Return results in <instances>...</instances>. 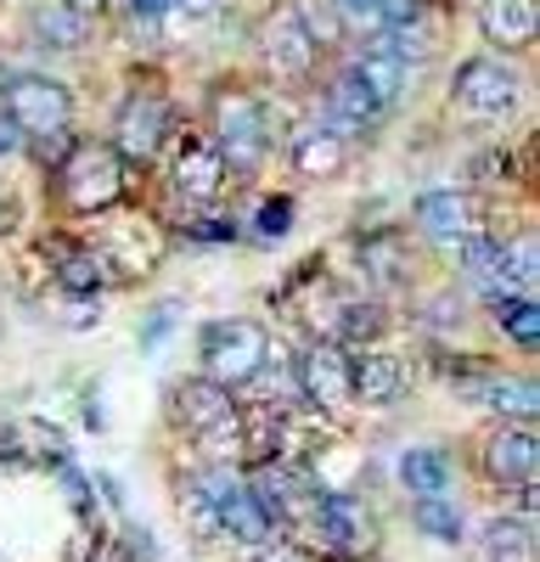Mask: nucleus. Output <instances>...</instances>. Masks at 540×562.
I'll use <instances>...</instances> for the list:
<instances>
[{
    "mask_svg": "<svg viewBox=\"0 0 540 562\" xmlns=\"http://www.w3.org/2000/svg\"><path fill=\"white\" fill-rule=\"evenodd\" d=\"M169 416H175L180 434H192L198 445H209V450H220V456L243 450V405H237L232 389H220V383H209V378L175 383Z\"/></svg>",
    "mask_w": 540,
    "mask_h": 562,
    "instance_id": "nucleus-1",
    "label": "nucleus"
},
{
    "mask_svg": "<svg viewBox=\"0 0 540 562\" xmlns=\"http://www.w3.org/2000/svg\"><path fill=\"white\" fill-rule=\"evenodd\" d=\"M462 270H468V288L495 310V304H507L518 299L529 281H535V243L518 237V243H502V237H473L462 243Z\"/></svg>",
    "mask_w": 540,
    "mask_h": 562,
    "instance_id": "nucleus-2",
    "label": "nucleus"
},
{
    "mask_svg": "<svg viewBox=\"0 0 540 562\" xmlns=\"http://www.w3.org/2000/svg\"><path fill=\"white\" fill-rule=\"evenodd\" d=\"M57 192L74 214H102L124 198V158L108 140H74L57 169Z\"/></svg>",
    "mask_w": 540,
    "mask_h": 562,
    "instance_id": "nucleus-3",
    "label": "nucleus"
},
{
    "mask_svg": "<svg viewBox=\"0 0 540 562\" xmlns=\"http://www.w3.org/2000/svg\"><path fill=\"white\" fill-rule=\"evenodd\" d=\"M198 360H203L209 383L243 389V383H254L265 371L270 338H265V326H254V321H209L203 338H198Z\"/></svg>",
    "mask_w": 540,
    "mask_h": 562,
    "instance_id": "nucleus-4",
    "label": "nucleus"
},
{
    "mask_svg": "<svg viewBox=\"0 0 540 562\" xmlns=\"http://www.w3.org/2000/svg\"><path fill=\"white\" fill-rule=\"evenodd\" d=\"M0 113L29 140H63L74 119V97H68V85L45 79V74H18L0 85Z\"/></svg>",
    "mask_w": 540,
    "mask_h": 562,
    "instance_id": "nucleus-5",
    "label": "nucleus"
},
{
    "mask_svg": "<svg viewBox=\"0 0 540 562\" xmlns=\"http://www.w3.org/2000/svg\"><path fill=\"white\" fill-rule=\"evenodd\" d=\"M214 153L225 158V169H259L265 153H270V124H265V108L243 90H225L214 102Z\"/></svg>",
    "mask_w": 540,
    "mask_h": 562,
    "instance_id": "nucleus-6",
    "label": "nucleus"
},
{
    "mask_svg": "<svg viewBox=\"0 0 540 562\" xmlns=\"http://www.w3.org/2000/svg\"><path fill=\"white\" fill-rule=\"evenodd\" d=\"M299 400L315 405L322 416H338L355 405V360L338 349V344H315L304 360H299Z\"/></svg>",
    "mask_w": 540,
    "mask_h": 562,
    "instance_id": "nucleus-7",
    "label": "nucleus"
},
{
    "mask_svg": "<svg viewBox=\"0 0 540 562\" xmlns=\"http://www.w3.org/2000/svg\"><path fill=\"white\" fill-rule=\"evenodd\" d=\"M164 135H169V102L158 97V90H135V97L119 108V124H113L108 147L124 164H147V158H158Z\"/></svg>",
    "mask_w": 540,
    "mask_h": 562,
    "instance_id": "nucleus-8",
    "label": "nucleus"
},
{
    "mask_svg": "<svg viewBox=\"0 0 540 562\" xmlns=\"http://www.w3.org/2000/svg\"><path fill=\"white\" fill-rule=\"evenodd\" d=\"M540 473V439H535V422H507L484 439V479L502 484V490H529Z\"/></svg>",
    "mask_w": 540,
    "mask_h": 562,
    "instance_id": "nucleus-9",
    "label": "nucleus"
},
{
    "mask_svg": "<svg viewBox=\"0 0 540 562\" xmlns=\"http://www.w3.org/2000/svg\"><path fill=\"white\" fill-rule=\"evenodd\" d=\"M310 524H315V535H322V546L338 551V557H367L372 540H378L367 506H360L355 495H327L322 490L310 501Z\"/></svg>",
    "mask_w": 540,
    "mask_h": 562,
    "instance_id": "nucleus-10",
    "label": "nucleus"
},
{
    "mask_svg": "<svg viewBox=\"0 0 540 562\" xmlns=\"http://www.w3.org/2000/svg\"><path fill=\"white\" fill-rule=\"evenodd\" d=\"M457 108L473 119H507L518 108V79L507 63L495 57H473L457 68Z\"/></svg>",
    "mask_w": 540,
    "mask_h": 562,
    "instance_id": "nucleus-11",
    "label": "nucleus"
},
{
    "mask_svg": "<svg viewBox=\"0 0 540 562\" xmlns=\"http://www.w3.org/2000/svg\"><path fill=\"white\" fill-rule=\"evenodd\" d=\"M259 52H265V63L277 68L282 79H304V74L315 68V40L304 34V23L293 18V7H282V12H270V18H265V29H259Z\"/></svg>",
    "mask_w": 540,
    "mask_h": 562,
    "instance_id": "nucleus-12",
    "label": "nucleus"
},
{
    "mask_svg": "<svg viewBox=\"0 0 540 562\" xmlns=\"http://www.w3.org/2000/svg\"><path fill=\"white\" fill-rule=\"evenodd\" d=\"M462 394L490 405L495 416H518V422H535V411H540L535 383L518 378V371H495V366H479L473 378H462Z\"/></svg>",
    "mask_w": 540,
    "mask_h": 562,
    "instance_id": "nucleus-13",
    "label": "nucleus"
},
{
    "mask_svg": "<svg viewBox=\"0 0 540 562\" xmlns=\"http://www.w3.org/2000/svg\"><path fill=\"white\" fill-rule=\"evenodd\" d=\"M225 158L214 153V140H192V147H180L175 158V192L192 198V203H214L220 186H225Z\"/></svg>",
    "mask_w": 540,
    "mask_h": 562,
    "instance_id": "nucleus-14",
    "label": "nucleus"
},
{
    "mask_svg": "<svg viewBox=\"0 0 540 562\" xmlns=\"http://www.w3.org/2000/svg\"><path fill=\"white\" fill-rule=\"evenodd\" d=\"M383 119V108L360 90V79L344 68L338 79H333V90H327V130L338 135V140H349V135H367L372 124Z\"/></svg>",
    "mask_w": 540,
    "mask_h": 562,
    "instance_id": "nucleus-15",
    "label": "nucleus"
},
{
    "mask_svg": "<svg viewBox=\"0 0 540 562\" xmlns=\"http://www.w3.org/2000/svg\"><path fill=\"white\" fill-rule=\"evenodd\" d=\"M417 225L428 243H468L473 237V203L462 192H423L417 198Z\"/></svg>",
    "mask_w": 540,
    "mask_h": 562,
    "instance_id": "nucleus-16",
    "label": "nucleus"
},
{
    "mask_svg": "<svg viewBox=\"0 0 540 562\" xmlns=\"http://www.w3.org/2000/svg\"><path fill=\"white\" fill-rule=\"evenodd\" d=\"M232 484H237V467H203V473H192V484L180 490L187 518H192L198 535H220V501H225Z\"/></svg>",
    "mask_w": 540,
    "mask_h": 562,
    "instance_id": "nucleus-17",
    "label": "nucleus"
},
{
    "mask_svg": "<svg viewBox=\"0 0 540 562\" xmlns=\"http://www.w3.org/2000/svg\"><path fill=\"white\" fill-rule=\"evenodd\" d=\"M349 74L360 79V90H367V97H372L383 113L405 97V63H400L394 52H383V45H367V52L349 63Z\"/></svg>",
    "mask_w": 540,
    "mask_h": 562,
    "instance_id": "nucleus-18",
    "label": "nucleus"
},
{
    "mask_svg": "<svg viewBox=\"0 0 540 562\" xmlns=\"http://www.w3.org/2000/svg\"><path fill=\"white\" fill-rule=\"evenodd\" d=\"M400 484L412 490L417 501H428V495H445L450 490V479H457V467H450V456L439 450V445H417V450H405L400 456Z\"/></svg>",
    "mask_w": 540,
    "mask_h": 562,
    "instance_id": "nucleus-19",
    "label": "nucleus"
},
{
    "mask_svg": "<svg viewBox=\"0 0 540 562\" xmlns=\"http://www.w3.org/2000/svg\"><path fill=\"white\" fill-rule=\"evenodd\" d=\"M479 29L490 45H529L535 40V0H479Z\"/></svg>",
    "mask_w": 540,
    "mask_h": 562,
    "instance_id": "nucleus-20",
    "label": "nucleus"
},
{
    "mask_svg": "<svg viewBox=\"0 0 540 562\" xmlns=\"http://www.w3.org/2000/svg\"><path fill=\"white\" fill-rule=\"evenodd\" d=\"M270 529H277V524L265 518V506H259V501L248 495V484L237 479L232 490H225V501H220V535H237L243 546H265Z\"/></svg>",
    "mask_w": 540,
    "mask_h": 562,
    "instance_id": "nucleus-21",
    "label": "nucleus"
},
{
    "mask_svg": "<svg viewBox=\"0 0 540 562\" xmlns=\"http://www.w3.org/2000/svg\"><path fill=\"white\" fill-rule=\"evenodd\" d=\"M405 389H412V378H405V366H400L394 355H367V360H355V400L394 405Z\"/></svg>",
    "mask_w": 540,
    "mask_h": 562,
    "instance_id": "nucleus-22",
    "label": "nucleus"
},
{
    "mask_svg": "<svg viewBox=\"0 0 540 562\" xmlns=\"http://www.w3.org/2000/svg\"><path fill=\"white\" fill-rule=\"evenodd\" d=\"M52 259H57V288L74 293V299H90V293H102L108 281H113L108 259L90 254V248H63V254H52Z\"/></svg>",
    "mask_w": 540,
    "mask_h": 562,
    "instance_id": "nucleus-23",
    "label": "nucleus"
},
{
    "mask_svg": "<svg viewBox=\"0 0 540 562\" xmlns=\"http://www.w3.org/2000/svg\"><path fill=\"white\" fill-rule=\"evenodd\" d=\"M333 333L338 338H327V344H372L378 333H383V304H372V299H338L333 304Z\"/></svg>",
    "mask_w": 540,
    "mask_h": 562,
    "instance_id": "nucleus-24",
    "label": "nucleus"
},
{
    "mask_svg": "<svg viewBox=\"0 0 540 562\" xmlns=\"http://www.w3.org/2000/svg\"><path fill=\"white\" fill-rule=\"evenodd\" d=\"M293 164H299V175H338L344 169V140L327 130V124H315V130H304L299 140H293Z\"/></svg>",
    "mask_w": 540,
    "mask_h": 562,
    "instance_id": "nucleus-25",
    "label": "nucleus"
},
{
    "mask_svg": "<svg viewBox=\"0 0 540 562\" xmlns=\"http://www.w3.org/2000/svg\"><path fill=\"white\" fill-rule=\"evenodd\" d=\"M90 34V18L57 7V0H45V7H34V40L52 45V52H74V45H85Z\"/></svg>",
    "mask_w": 540,
    "mask_h": 562,
    "instance_id": "nucleus-26",
    "label": "nucleus"
},
{
    "mask_svg": "<svg viewBox=\"0 0 540 562\" xmlns=\"http://www.w3.org/2000/svg\"><path fill=\"white\" fill-rule=\"evenodd\" d=\"M484 546H490L495 562H529L535 557V529H529V518H495L484 529Z\"/></svg>",
    "mask_w": 540,
    "mask_h": 562,
    "instance_id": "nucleus-27",
    "label": "nucleus"
},
{
    "mask_svg": "<svg viewBox=\"0 0 540 562\" xmlns=\"http://www.w3.org/2000/svg\"><path fill=\"white\" fill-rule=\"evenodd\" d=\"M495 321H502V333H507L518 349H535V344H540V310H535L529 293H518V299H507V304H495Z\"/></svg>",
    "mask_w": 540,
    "mask_h": 562,
    "instance_id": "nucleus-28",
    "label": "nucleus"
},
{
    "mask_svg": "<svg viewBox=\"0 0 540 562\" xmlns=\"http://www.w3.org/2000/svg\"><path fill=\"white\" fill-rule=\"evenodd\" d=\"M412 518H417V529L434 535V540H462V506H450L445 495L417 501V506H412Z\"/></svg>",
    "mask_w": 540,
    "mask_h": 562,
    "instance_id": "nucleus-29",
    "label": "nucleus"
},
{
    "mask_svg": "<svg viewBox=\"0 0 540 562\" xmlns=\"http://www.w3.org/2000/svg\"><path fill=\"white\" fill-rule=\"evenodd\" d=\"M293 18H299V23H304V34L315 40V52L338 40V18L322 7V0H299V7H293Z\"/></svg>",
    "mask_w": 540,
    "mask_h": 562,
    "instance_id": "nucleus-30",
    "label": "nucleus"
},
{
    "mask_svg": "<svg viewBox=\"0 0 540 562\" xmlns=\"http://www.w3.org/2000/svg\"><path fill=\"white\" fill-rule=\"evenodd\" d=\"M288 225H293V203H288V198H270V203L259 209V220H254V237H259V243H277Z\"/></svg>",
    "mask_w": 540,
    "mask_h": 562,
    "instance_id": "nucleus-31",
    "label": "nucleus"
},
{
    "mask_svg": "<svg viewBox=\"0 0 540 562\" xmlns=\"http://www.w3.org/2000/svg\"><path fill=\"white\" fill-rule=\"evenodd\" d=\"M338 18L349 29H383V0H338Z\"/></svg>",
    "mask_w": 540,
    "mask_h": 562,
    "instance_id": "nucleus-32",
    "label": "nucleus"
},
{
    "mask_svg": "<svg viewBox=\"0 0 540 562\" xmlns=\"http://www.w3.org/2000/svg\"><path fill=\"white\" fill-rule=\"evenodd\" d=\"M57 479H63V490H68L74 512H79V518H85V512H90V484H85V473H79L74 461H57Z\"/></svg>",
    "mask_w": 540,
    "mask_h": 562,
    "instance_id": "nucleus-33",
    "label": "nucleus"
},
{
    "mask_svg": "<svg viewBox=\"0 0 540 562\" xmlns=\"http://www.w3.org/2000/svg\"><path fill=\"white\" fill-rule=\"evenodd\" d=\"M187 237H198V243H232L237 225H232V220H192Z\"/></svg>",
    "mask_w": 540,
    "mask_h": 562,
    "instance_id": "nucleus-34",
    "label": "nucleus"
},
{
    "mask_svg": "<svg viewBox=\"0 0 540 562\" xmlns=\"http://www.w3.org/2000/svg\"><path fill=\"white\" fill-rule=\"evenodd\" d=\"M124 12L135 23H158V18H169V0H124Z\"/></svg>",
    "mask_w": 540,
    "mask_h": 562,
    "instance_id": "nucleus-35",
    "label": "nucleus"
},
{
    "mask_svg": "<svg viewBox=\"0 0 540 562\" xmlns=\"http://www.w3.org/2000/svg\"><path fill=\"white\" fill-rule=\"evenodd\" d=\"M175 7L187 12L192 23H203V18H214V12H220V0H169V12H175Z\"/></svg>",
    "mask_w": 540,
    "mask_h": 562,
    "instance_id": "nucleus-36",
    "label": "nucleus"
},
{
    "mask_svg": "<svg viewBox=\"0 0 540 562\" xmlns=\"http://www.w3.org/2000/svg\"><path fill=\"white\" fill-rule=\"evenodd\" d=\"M169 315H175V310H158V315H153V326H142V349H158V344H164V333H169Z\"/></svg>",
    "mask_w": 540,
    "mask_h": 562,
    "instance_id": "nucleus-37",
    "label": "nucleus"
},
{
    "mask_svg": "<svg viewBox=\"0 0 540 562\" xmlns=\"http://www.w3.org/2000/svg\"><path fill=\"white\" fill-rule=\"evenodd\" d=\"M254 562H310V557H304L299 546H265V551H259Z\"/></svg>",
    "mask_w": 540,
    "mask_h": 562,
    "instance_id": "nucleus-38",
    "label": "nucleus"
},
{
    "mask_svg": "<svg viewBox=\"0 0 540 562\" xmlns=\"http://www.w3.org/2000/svg\"><path fill=\"white\" fill-rule=\"evenodd\" d=\"M18 147H23V135H18V124H12L7 113H0V158H12Z\"/></svg>",
    "mask_w": 540,
    "mask_h": 562,
    "instance_id": "nucleus-39",
    "label": "nucleus"
},
{
    "mask_svg": "<svg viewBox=\"0 0 540 562\" xmlns=\"http://www.w3.org/2000/svg\"><path fill=\"white\" fill-rule=\"evenodd\" d=\"M0 85H7V74H0Z\"/></svg>",
    "mask_w": 540,
    "mask_h": 562,
    "instance_id": "nucleus-40",
    "label": "nucleus"
}]
</instances>
